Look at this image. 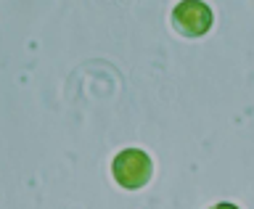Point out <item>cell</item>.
Segmentation results:
<instances>
[{"label":"cell","mask_w":254,"mask_h":209,"mask_svg":"<svg viewBox=\"0 0 254 209\" xmlns=\"http://www.w3.org/2000/svg\"><path fill=\"white\" fill-rule=\"evenodd\" d=\"M111 175H114V180L122 188L138 191L151 180V175H154V162H151V156L146 151L125 148V151H119L114 156V162H111Z\"/></svg>","instance_id":"6da1fadb"},{"label":"cell","mask_w":254,"mask_h":209,"mask_svg":"<svg viewBox=\"0 0 254 209\" xmlns=\"http://www.w3.org/2000/svg\"><path fill=\"white\" fill-rule=\"evenodd\" d=\"M214 13L212 8L201 3V0H183V3L175 5L172 11V24L180 35L186 37H201L212 29Z\"/></svg>","instance_id":"7a4b0ae2"},{"label":"cell","mask_w":254,"mask_h":209,"mask_svg":"<svg viewBox=\"0 0 254 209\" xmlns=\"http://www.w3.org/2000/svg\"><path fill=\"white\" fill-rule=\"evenodd\" d=\"M212 209H238V207H236V204H228V202H225V204H214Z\"/></svg>","instance_id":"3957f363"}]
</instances>
